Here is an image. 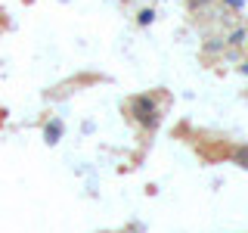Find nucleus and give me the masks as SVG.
I'll use <instances>...</instances> for the list:
<instances>
[{
    "label": "nucleus",
    "instance_id": "obj_1",
    "mask_svg": "<svg viewBox=\"0 0 248 233\" xmlns=\"http://www.w3.org/2000/svg\"><path fill=\"white\" fill-rule=\"evenodd\" d=\"M134 109H137V115H140V121H146V124H149V121H155V106L149 103V100H137V103H134Z\"/></svg>",
    "mask_w": 248,
    "mask_h": 233
}]
</instances>
